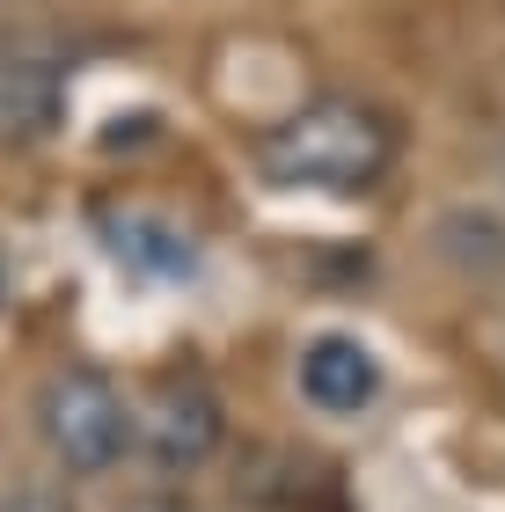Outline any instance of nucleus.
Here are the masks:
<instances>
[{"label": "nucleus", "mask_w": 505, "mask_h": 512, "mask_svg": "<svg viewBox=\"0 0 505 512\" xmlns=\"http://www.w3.org/2000/svg\"><path fill=\"white\" fill-rule=\"evenodd\" d=\"M132 447H140L162 476L205 469V461H213V447H220V395L205 388L198 374L162 381V388H154V403H147V417L132 425Z\"/></svg>", "instance_id": "obj_3"}, {"label": "nucleus", "mask_w": 505, "mask_h": 512, "mask_svg": "<svg viewBox=\"0 0 505 512\" xmlns=\"http://www.w3.org/2000/svg\"><path fill=\"white\" fill-rule=\"evenodd\" d=\"M0 512H74L59 491H44V483H15L8 498H0Z\"/></svg>", "instance_id": "obj_7"}, {"label": "nucleus", "mask_w": 505, "mask_h": 512, "mask_svg": "<svg viewBox=\"0 0 505 512\" xmlns=\"http://www.w3.org/2000/svg\"><path fill=\"white\" fill-rule=\"evenodd\" d=\"M66 118V59L37 44L0 52V147H37Z\"/></svg>", "instance_id": "obj_4"}, {"label": "nucleus", "mask_w": 505, "mask_h": 512, "mask_svg": "<svg viewBox=\"0 0 505 512\" xmlns=\"http://www.w3.org/2000/svg\"><path fill=\"white\" fill-rule=\"evenodd\" d=\"M301 395L323 417H359V410H374V395H381V366L359 337L330 330L301 352Z\"/></svg>", "instance_id": "obj_5"}, {"label": "nucleus", "mask_w": 505, "mask_h": 512, "mask_svg": "<svg viewBox=\"0 0 505 512\" xmlns=\"http://www.w3.org/2000/svg\"><path fill=\"white\" fill-rule=\"evenodd\" d=\"M388 154H396V132L374 110L352 103V96H323V103H301L286 125L264 132L257 169H264V183H286V191L352 198V191H374L388 176Z\"/></svg>", "instance_id": "obj_1"}, {"label": "nucleus", "mask_w": 505, "mask_h": 512, "mask_svg": "<svg viewBox=\"0 0 505 512\" xmlns=\"http://www.w3.org/2000/svg\"><path fill=\"white\" fill-rule=\"evenodd\" d=\"M103 242L118 264H132L140 278H169V286H183V278L198 271V242L183 235L176 220L162 213H103Z\"/></svg>", "instance_id": "obj_6"}, {"label": "nucleus", "mask_w": 505, "mask_h": 512, "mask_svg": "<svg viewBox=\"0 0 505 512\" xmlns=\"http://www.w3.org/2000/svg\"><path fill=\"white\" fill-rule=\"evenodd\" d=\"M37 425H44V447L59 454L66 476H110L132 454V403L96 366H66V374L44 381Z\"/></svg>", "instance_id": "obj_2"}]
</instances>
